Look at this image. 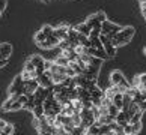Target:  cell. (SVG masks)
Here are the masks:
<instances>
[{
  "label": "cell",
  "instance_id": "obj_1",
  "mask_svg": "<svg viewBox=\"0 0 146 135\" xmlns=\"http://www.w3.org/2000/svg\"><path fill=\"white\" fill-rule=\"evenodd\" d=\"M133 35H134V29H133V27H123V29H121L115 36H113L111 42H113V45H115V47L125 45V44H128V42L131 41Z\"/></svg>",
  "mask_w": 146,
  "mask_h": 135
},
{
  "label": "cell",
  "instance_id": "obj_2",
  "mask_svg": "<svg viewBox=\"0 0 146 135\" xmlns=\"http://www.w3.org/2000/svg\"><path fill=\"white\" fill-rule=\"evenodd\" d=\"M3 110L5 111H18V110H23V105H21V102L18 101V96L17 95H9V98L5 101V104H3Z\"/></svg>",
  "mask_w": 146,
  "mask_h": 135
},
{
  "label": "cell",
  "instance_id": "obj_3",
  "mask_svg": "<svg viewBox=\"0 0 146 135\" xmlns=\"http://www.w3.org/2000/svg\"><path fill=\"white\" fill-rule=\"evenodd\" d=\"M119 30H121V27H119L117 24H115V23H111V21H109V20H104L102 24H101V33L110 36V38L115 36Z\"/></svg>",
  "mask_w": 146,
  "mask_h": 135
},
{
  "label": "cell",
  "instance_id": "obj_4",
  "mask_svg": "<svg viewBox=\"0 0 146 135\" xmlns=\"http://www.w3.org/2000/svg\"><path fill=\"white\" fill-rule=\"evenodd\" d=\"M24 93V80L21 78V75L18 77H15V80L12 81V84H11L9 87V95H23Z\"/></svg>",
  "mask_w": 146,
  "mask_h": 135
},
{
  "label": "cell",
  "instance_id": "obj_5",
  "mask_svg": "<svg viewBox=\"0 0 146 135\" xmlns=\"http://www.w3.org/2000/svg\"><path fill=\"white\" fill-rule=\"evenodd\" d=\"M36 80H38V83H39L41 87H44V89H51L53 86H54L50 71H44L41 75H38V78H36Z\"/></svg>",
  "mask_w": 146,
  "mask_h": 135
},
{
  "label": "cell",
  "instance_id": "obj_6",
  "mask_svg": "<svg viewBox=\"0 0 146 135\" xmlns=\"http://www.w3.org/2000/svg\"><path fill=\"white\" fill-rule=\"evenodd\" d=\"M110 84H113V86H123V87L129 89V84L127 83L125 77H123L119 71H115L110 75Z\"/></svg>",
  "mask_w": 146,
  "mask_h": 135
},
{
  "label": "cell",
  "instance_id": "obj_7",
  "mask_svg": "<svg viewBox=\"0 0 146 135\" xmlns=\"http://www.w3.org/2000/svg\"><path fill=\"white\" fill-rule=\"evenodd\" d=\"M104 20H106L104 14L98 12V14H95V15H92V17H89L86 23L90 26V29H101V24H102V21H104Z\"/></svg>",
  "mask_w": 146,
  "mask_h": 135
},
{
  "label": "cell",
  "instance_id": "obj_8",
  "mask_svg": "<svg viewBox=\"0 0 146 135\" xmlns=\"http://www.w3.org/2000/svg\"><path fill=\"white\" fill-rule=\"evenodd\" d=\"M39 89V83L38 80H29L24 81V95H35V92Z\"/></svg>",
  "mask_w": 146,
  "mask_h": 135
},
{
  "label": "cell",
  "instance_id": "obj_9",
  "mask_svg": "<svg viewBox=\"0 0 146 135\" xmlns=\"http://www.w3.org/2000/svg\"><path fill=\"white\" fill-rule=\"evenodd\" d=\"M115 122L117 123V125H121V126H125V125H128V123H129V117H128V114H127L125 111L121 110V111H119V114L116 116Z\"/></svg>",
  "mask_w": 146,
  "mask_h": 135
},
{
  "label": "cell",
  "instance_id": "obj_10",
  "mask_svg": "<svg viewBox=\"0 0 146 135\" xmlns=\"http://www.w3.org/2000/svg\"><path fill=\"white\" fill-rule=\"evenodd\" d=\"M11 53H12V45L8 44V42H3V44H0V56L5 57V59H9Z\"/></svg>",
  "mask_w": 146,
  "mask_h": 135
},
{
  "label": "cell",
  "instance_id": "obj_11",
  "mask_svg": "<svg viewBox=\"0 0 146 135\" xmlns=\"http://www.w3.org/2000/svg\"><path fill=\"white\" fill-rule=\"evenodd\" d=\"M77 32L78 33H82V35H84V36H90V32H92V29H90V26L88 24V23H82V24H78L77 27Z\"/></svg>",
  "mask_w": 146,
  "mask_h": 135
},
{
  "label": "cell",
  "instance_id": "obj_12",
  "mask_svg": "<svg viewBox=\"0 0 146 135\" xmlns=\"http://www.w3.org/2000/svg\"><path fill=\"white\" fill-rule=\"evenodd\" d=\"M113 105L117 107L119 110H122L123 108V93H116L115 96H113Z\"/></svg>",
  "mask_w": 146,
  "mask_h": 135
},
{
  "label": "cell",
  "instance_id": "obj_13",
  "mask_svg": "<svg viewBox=\"0 0 146 135\" xmlns=\"http://www.w3.org/2000/svg\"><path fill=\"white\" fill-rule=\"evenodd\" d=\"M53 62H54V63H57V65H60V66H68V65L71 63V62H69L66 57L63 56L62 53H60V54H57V56L54 57V60H53Z\"/></svg>",
  "mask_w": 146,
  "mask_h": 135
},
{
  "label": "cell",
  "instance_id": "obj_14",
  "mask_svg": "<svg viewBox=\"0 0 146 135\" xmlns=\"http://www.w3.org/2000/svg\"><path fill=\"white\" fill-rule=\"evenodd\" d=\"M33 114H35V119H41V117H44L45 116V113H44V105H35L33 110Z\"/></svg>",
  "mask_w": 146,
  "mask_h": 135
},
{
  "label": "cell",
  "instance_id": "obj_15",
  "mask_svg": "<svg viewBox=\"0 0 146 135\" xmlns=\"http://www.w3.org/2000/svg\"><path fill=\"white\" fill-rule=\"evenodd\" d=\"M12 132H14V126L8 123V125L2 129V132H0V135H12Z\"/></svg>",
  "mask_w": 146,
  "mask_h": 135
},
{
  "label": "cell",
  "instance_id": "obj_16",
  "mask_svg": "<svg viewBox=\"0 0 146 135\" xmlns=\"http://www.w3.org/2000/svg\"><path fill=\"white\" fill-rule=\"evenodd\" d=\"M142 116H143V111L136 113L134 116L129 117V123H139V122H140V119H142Z\"/></svg>",
  "mask_w": 146,
  "mask_h": 135
},
{
  "label": "cell",
  "instance_id": "obj_17",
  "mask_svg": "<svg viewBox=\"0 0 146 135\" xmlns=\"http://www.w3.org/2000/svg\"><path fill=\"white\" fill-rule=\"evenodd\" d=\"M119 111H121V110H119L117 107H115L113 104H111V105L109 107V114H110L111 117H115V119H116V116L119 114Z\"/></svg>",
  "mask_w": 146,
  "mask_h": 135
},
{
  "label": "cell",
  "instance_id": "obj_18",
  "mask_svg": "<svg viewBox=\"0 0 146 135\" xmlns=\"http://www.w3.org/2000/svg\"><path fill=\"white\" fill-rule=\"evenodd\" d=\"M41 30L44 32V33H45L47 36H51V35H53V32H54V29H53L51 26H44V27H42Z\"/></svg>",
  "mask_w": 146,
  "mask_h": 135
},
{
  "label": "cell",
  "instance_id": "obj_19",
  "mask_svg": "<svg viewBox=\"0 0 146 135\" xmlns=\"http://www.w3.org/2000/svg\"><path fill=\"white\" fill-rule=\"evenodd\" d=\"M131 126H133V134H137L140 129H142V123H131Z\"/></svg>",
  "mask_w": 146,
  "mask_h": 135
},
{
  "label": "cell",
  "instance_id": "obj_20",
  "mask_svg": "<svg viewBox=\"0 0 146 135\" xmlns=\"http://www.w3.org/2000/svg\"><path fill=\"white\" fill-rule=\"evenodd\" d=\"M5 8H6V0H0V11L3 12Z\"/></svg>",
  "mask_w": 146,
  "mask_h": 135
},
{
  "label": "cell",
  "instance_id": "obj_21",
  "mask_svg": "<svg viewBox=\"0 0 146 135\" xmlns=\"http://www.w3.org/2000/svg\"><path fill=\"white\" fill-rule=\"evenodd\" d=\"M39 135H54L51 131H39Z\"/></svg>",
  "mask_w": 146,
  "mask_h": 135
},
{
  "label": "cell",
  "instance_id": "obj_22",
  "mask_svg": "<svg viewBox=\"0 0 146 135\" xmlns=\"http://www.w3.org/2000/svg\"><path fill=\"white\" fill-rule=\"evenodd\" d=\"M6 125H8V123L5 122V120H2V119H0V129H3V128L6 126Z\"/></svg>",
  "mask_w": 146,
  "mask_h": 135
},
{
  "label": "cell",
  "instance_id": "obj_23",
  "mask_svg": "<svg viewBox=\"0 0 146 135\" xmlns=\"http://www.w3.org/2000/svg\"><path fill=\"white\" fill-rule=\"evenodd\" d=\"M143 9V15H145V18H146V8H142Z\"/></svg>",
  "mask_w": 146,
  "mask_h": 135
},
{
  "label": "cell",
  "instance_id": "obj_24",
  "mask_svg": "<svg viewBox=\"0 0 146 135\" xmlns=\"http://www.w3.org/2000/svg\"><path fill=\"white\" fill-rule=\"evenodd\" d=\"M143 54H145V56H146V47L143 48Z\"/></svg>",
  "mask_w": 146,
  "mask_h": 135
},
{
  "label": "cell",
  "instance_id": "obj_25",
  "mask_svg": "<svg viewBox=\"0 0 146 135\" xmlns=\"http://www.w3.org/2000/svg\"><path fill=\"white\" fill-rule=\"evenodd\" d=\"M41 2H48V0H41Z\"/></svg>",
  "mask_w": 146,
  "mask_h": 135
},
{
  "label": "cell",
  "instance_id": "obj_26",
  "mask_svg": "<svg viewBox=\"0 0 146 135\" xmlns=\"http://www.w3.org/2000/svg\"><path fill=\"white\" fill-rule=\"evenodd\" d=\"M129 135H134V134H129Z\"/></svg>",
  "mask_w": 146,
  "mask_h": 135
}]
</instances>
